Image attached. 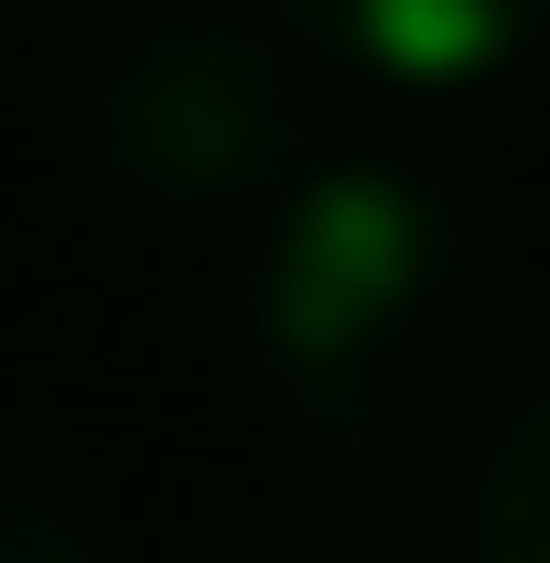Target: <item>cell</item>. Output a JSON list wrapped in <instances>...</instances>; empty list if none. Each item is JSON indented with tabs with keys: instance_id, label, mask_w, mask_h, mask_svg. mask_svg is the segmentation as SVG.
<instances>
[{
	"instance_id": "1",
	"label": "cell",
	"mask_w": 550,
	"mask_h": 563,
	"mask_svg": "<svg viewBox=\"0 0 550 563\" xmlns=\"http://www.w3.org/2000/svg\"><path fill=\"white\" fill-rule=\"evenodd\" d=\"M250 341L301 432L419 445L498 354V250L472 236L446 184L394 157H315L275 197Z\"/></svg>"
},
{
	"instance_id": "2",
	"label": "cell",
	"mask_w": 550,
	"mask_h": 563,
	"mask_svg": "<svg viewBox=\"0 0 550 563\" xmlns=\"http://www.w3.org/2000/svg\"><path fill=\"white\" fill-rule=\"evenodd\" d=\"M79 132L106 157V184L197 210V197H250L301 157V92H288L275 40L223 26V13H157L92 66Z\"/></svg>"
},
{
	"instance_id": "3",
	"label": "cell",
	"mask_w": 550,
	"mask_h": 563,
	"mask_svg": "<svg viewBox=\"0 0 550 563\" xmlns=\"http://www.w3.org/2000/svg\"><path fill=\"white\" fill-rule=\"evenodd\" d=\"M288 40L367 66V79H407V92H459V79H498L525 40H538L550 0H275Z\"/></svg>"
},
{
	"instance_id": "4",
	"label": "cell",
	"mask_w": 550,
	"mask_h": 563,
	"mask_svg": "<svg viewBox=\"0 0 550 563\" xmlns=\"http://www.w3.org/2000/svg\"><path fill=\"white\" fill-rule=\"evenodd\" d=\"M472 563H550V394L512 407L498 459H485V498H472Z\"/></svg>"
},
{
	"instance_id": "5",
	"label": "cell",
	"mask_w": 550,
	"mask_h": 563,
	"mask_svg": "<svg viewBox=\"0 0 550 563\" xmlns=\"http://www.w3.org/2000/svg\"><path fill=\"white\" fill-rule=\"evenodd\" d=\"M263 563H419V538L394 511H288Z\"/></svg>"
},
{
	"instance_id": "6",
	"label": "cell",
	"mask_w": 550,
	"mask_h": 563,
	"mask_svg": "<svg viewBox=\"0 0 550 563\" xmlns=\"http://www.w3.org/2000/svg\"><path fill=\"white\" fill-rule=\"evenodd\" d=\"M0 563H106V551H92V525H79L53 485L0 472Z\"/></svg>"
}]
</instances>
